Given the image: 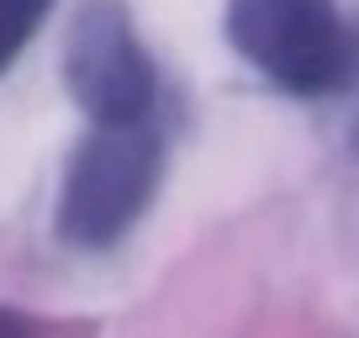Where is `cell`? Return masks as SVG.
<instances>
[{"label": "cell", "mask_w": 359, "mask_h": 338, "mask_svg": "<svg viewBox=\"0 0 359 338\" xmlns=\"http://www.w3.org/2000/svg\"><path fill=\"white\" fill-rule=\"evenodd\" d=\"M233 53L296 101H323L359 74V22L338 0H227Z\"/></svg>", "instance_id": "6da1fadb"}, {"label": "cell", "mask_w": 359, "mask_h": 338, "mask_svg": "<svg viewBox=\"0 0 359 338\" xmlns=\"http://www.w3.org/2000/svg\"><path fill=\"white\" fill-rule=\"evenodd\" d=\"M48 11H53V0H0V74L32 48Z\"/></svg>", "instance_id": "277c9868"}, {"label": "cell", "mask_w": 359, "mask_h": 338, "mask_svg": "<svg viewBox=\"0 0 359 338\" xmlns=\"http://www.w3.org/2000/svg\"><path fill=\"white\" fill-rule=\"evenodd\" d=\"M158 185H164V133L154 122L90 127L58 180L53 233L79 254H106L148 217Z\"/></svg>", "instance_id": "7a4b0ae2"}, {"label": "cell", "mask_w": 359, "mask_h": 338, "mask_svg": "<svg viewBox=\"0 0 359 338\" xmlns=\"http://www.w3.org/2000/svg\"><path fill=\"white\" fill-rule=\"evenodd\" d=\"M64 90L90 127H143L158 106V69L122 0H79L64 27Z\"/></svg>", "instance_id": "3957f363"}, {"label": "cell", "mask_w": 359, "mask_h": 338, "mask_svg": "<svg viewBox=\"0 0 359 338\" xmlns=\"http://www.w3.org/2000/svg\"><path fill=\"white\" fill-rule=\"evenodd\" d=\"M348 143H354V154H359V122H354V137H348Z\"/></svg>", "instance_id": "8992f818"}, {"label": "cell", "mask_w": 359, "mask_h": 338, "mask_svg": "<svg viewBox=\"0 0 359 338\" xmlns=\"http://www.w3.org/2000/svg\"><path fill=\"white\" fill-rule=\"evenodd\" d=\"M0 338H32V323L11 306H0Z\"/></svg>", "instance_id": "5b68a950"}]
</instances>
